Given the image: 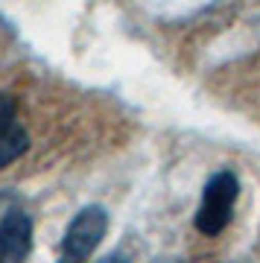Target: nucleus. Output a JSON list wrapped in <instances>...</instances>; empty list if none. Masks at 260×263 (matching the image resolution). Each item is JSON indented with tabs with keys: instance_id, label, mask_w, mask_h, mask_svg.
Returning a JSON list of instances; mask_svg holds the SVG:
<instances>
[{
	"instance_id": "1",
	"label": "nucleus",
	"mask_w": 260,
	"mask_h": 263,
	"mask_svg": "<svg viewBox=\"0 0 260 263\" xmlns=\"http://www.w3.org/2000/svg\"><path fill=\"white\" fill-rule=\"evenodd\" d=\"M240 193V181L231 170H219L214 173L202 193V205L196 211V228L205 237H216L228 222H231V211Z\"/></svg>"
},
{
	"instance_id": "2",
	"label": "nucleus",
	"mask_w": 260,
	"mask_h": 263,
	"mask_svg": "<svg viewBox=\"0 0 260 263\" xmlns=\"http://www.w3.org/2000/svg\"><path fill=\"white\" fill-rule=\"evenodd\" d=\"M108 231V211L102 205H88L70 219L62 240V260L59 263H85L97 252Z\"/></svg>"
},
{
	"instance_id": "3",
	"label": "nucleus",
	"mask_w": 260,
	"mask_h": 263,
	"mask_svg": "<svg viewBox=\"0 0 260 263\" xmlns=\"http://www.w3.org/2000/svg\"><path fill=\"white\" fill-rule=\"evenodd\" d=\"M32 252V219L21 208H9L0 219V263H24Z\"/></svg>"
},
{
	"instance_id": "4",
	"label": "nucleus",
	"mask_w": 260,
	"mask_h": 263,
	"mask_svg": "<svg viewBox=\"0 0 260 263\" xmlns=\"http://www.w3.org/2000/svg\"><path fill=\"white\" fill-rule=\"evenodd\" d=\"M27 149H29V135L15 120V103L9 97H3V103H0V170L9 167L12 161H18Z\"/></svg>"
},
{
	"instance_id": "5",
	"label": "nucleus",
	"mask_w": 260,
	"mask_h": 263,
	"mask_svg": "<svg viewBox=\"0 0 260 263\" xmlns=\"http://www.w3.org/2000/svg\"><path fill=\"white\" fill-rule=\"evenodd\" d=\"M100 263H129V260H126L123 254H108V257H102Z\"/></svg>"
}]
</instances>
